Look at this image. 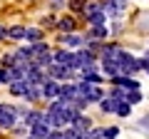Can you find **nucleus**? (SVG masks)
<instances>
[{
	"label": "nucleus",
	"instance_id": "2",
	"mask_svg": "<svg viewBox=\"0 0 149 139\" xmlns=\"http://www.w3.org/2000/svg\"><path fill=\"white\" fill-rule=\"evenodd\" d=\"M137 70H139V60H134L129 52H122V55H119V72L132 75V72H137Z\"/></svg>",
	"mask_w": 149,
	"mask_h": 139
},
{
	"label": "nucleus",
	"instance_id": "26",
	"mask_svg": "<svg viewBox=\"0 0 149 139\" xmlns=\"http://www.w3.org/2000/svg\"><path fill=\"white\" fill-rule=\"evenodd\" d=\"M3 38H8V30H5L3 25H0V40H3Z\"/></svg>",
	"mask_w": 149,
	"mask_h": 139
},
{
	"label": "nucleus",
	"instance_id": "4",
	"mask_svg": "<svg viewBox=\"0 0 149 139\" xmlns=\"http://www.w3.org/2000/svg\"><path fill=\"white\" fill-rule=\"evenodd\" d=\"M114 85L117 87H122V90H139V82L137 80H132V77H127V75H114Z\"/></svg>",
	"mask_w": 149,
	"mask_h": 139
},
{
	"label": "nucleus",
	"instance_id": "19",
	"mask_svg": "<svg viewBox=\"0 0 149 139\" xmlns=\"http://www.w3.org/2000/svg\"><path fill=\"white\" fill-rule=\"evenodd\" d=\"M57 27H60V30H65V32H70L74 27V20H72V17H62V20L57 22Z\"/></svg>",
	"mask_w": 149,
	"mask_h": 139
},
{
	"label": "nucleus",
	"instance_id": "25",
	"mask_svg": "<svg viewBox=\"0 0 149 139\" xmlns=\"http://www.w3.org/2000/svg\"><path fill=\"white\" fill-rule=\"evenodd\" d=\"M139 127H142V129H149V114H147V117H142V119H139Z\"/></svg>",
	"mask_w": 149,
	"mask_h": 139
},
{
	"label": "nucleus",
	"instance_id": "28",
	"mask_svg": "<svg viewBox=\"0 0 149 139\" xmlns=\"http://www.w3.org/2000/svg\"><path fill=\"white\" fill-rule=\"evenodd\" d=\"M27 139H35V137H27Z\"/></svg>",
	"mask_w": 149,
	"mask_h": 139
},
{
	"label": "nucleus",
	"instance_id": "1",
	"mask_svg": "<svg viewBox=\"0 0 149 139\" xmlns=\"http://www.w3.org/2000/svg\"><path fill=\"white\" fill-rule=\"evenodd\" d=\"M15 119H17V112L13 104H0V127L5 129L15 127Z\"/></svg>",
	"mask_w": 149,
	"mask_h": 139
},
{
	"label": "nucleus",
	"instance_id": "24",
	"mask_svg": "<svg viewBox=\"0 0 149 139\" xmlns=\"http://www.w3.org/2000/svg\"><path fill=\"white\" fill-rule=\"evenodd\" d=\"M114 137H117V129H114V127L104 129V139H114Z\"/></svg>",
	"mask_w": 149,
	"mask_h": 139
},
{
	"label": "nucleus",
	"instance_id": "7",
	"mask_svg": "<svg viewBox=\"0 0 149 139\" xmlns=\"http://www.w3.org/2000/svg\"><path fill=\"white\" fill-rule=\"evenodd\" d=\"M52 62H55V65H65V67L72 70V52H65V50H60V52L52 55Z\"/></svg>",
	"mask_w": 149,
	"mask_h": 139
},
{
	"label": "nucleus",
	"instance_id": "12",
	"mask_svg": "<svg viewBox=\"0 0 149 139\" xmlns=\"http://www.w3.org/2000/svg\"><path fill=\"white\" fill-rule=\"evenodd\" d=\"M100 99H102V90L97 85H90V90L85 95V102H100Z\"/></svg>",
	"mask_w": 149,
	"mask_h": 139
},
{
	"label": "nucleus",
	"instance_id": "21",
	"mask_svg": "<svg viewBox=\"0 0 149 139\" xmlns=\"http://www.w3.org/2000/svg\"><path fill=\"white\" fill-rule=\"evenodd\" d=\"M114 112H117V114H119V117H127V114H129V112H132V107H129L127 102H119L117 107H114Z\"/></svg>",
	"mask_w": 149,
	"mask_h": 139
},
{
	"label": "nucleus",
	"instance_id": "23",
	"mask_svg": "<svg viewBox=\"0 0 149 139\" xmlns=\"http://www.w3.org/2000/svg\"><path fill=\"white\" fill-rule=\"evenodd\" d=\"M87 139H104V129H95V132H90Z\"/></svg>",
	"mask_w": 149,
	"mask_h": 139
},
{
	"label": "nucleus",
	"instance_id": "3",
	"mask_svg": "<svg viewBox=\"0 0 149 139\" xmlns=\"http://www.w3.org/2000/svg\"><path fill=\"white\" fill-rule=\"evenodd\" d=\"M60 87L62 85H57L55 80H45L42 85H40V92H42V97H50V99H52V97H60Z\"/></svg>",
	"mask_w": 149,
	"mask_h": 139
},
{
	"label": "nucleus",
	"instance_id": "15",
	"mask_svg": "<svg viewBox=\"0 0 149 139\" xmlns=\"http://www.w3.org/2000/svg\"><path fill=\"white\" fill-rule=\"evenodd\" d=\"M107 32H109V30H107L104 25H95V27H92V30H90V38H97V40H104V38H107Z\"/></svg>",
	"mask_w": 149,
	"mask_h": 139
},
{
	"label": "nucleus",
	"instance_id": "5",
	"mask_svg": "<svg viewBox=\"0 0 149 139\" xmlns=\"http://www.w3.org/2000/svg\"><path fill=\"white\" fill-rule=\"evenodd\" d=\"M47 70H50V75H52L55 80H65V77L72 75V70L65 67V65H47Z\"/></svg>",
	"mask_w": 149,
	"mask_h": 139
},
{
	"label": "nucleus",
	"instance_id": "27",
	"mask_svg": "<svg viewBox=\"0 0 149 139\" xmlns=\"http://www.w3.org/2000/svg\"><path fill=\"white\" fill-rule=\"evenodd\" d=\"M142 60H144V62H149V52H147V55H144V57H142Z\"/></svg>",
	"mask_w": 149,
	"mask_h": 139
},
{
	"label": "nucleus",
	"instance_id": "6",
	"mask_svg": "<svg viewBox=\"0 0 149 139\" xmlns=\"http://www.w3.org/2000/svg\"><path fill=\"white\" fill-rule=\"evenodd\" d=\"M70 124H72V129H74V132H80V134H87V129H90V124H92V122H90L87 117H82V114H77V117H74Z\"/></svg>",
	"mask_w": 149,
	"mask_h": 139
},
{
	"label": "nucleus",
	"instance_id": "14",
	"mask_svg": "<svg viewBox=\"0 0 149 139\" xmlns=\"http://www.w3.org/2000/svg\"><path fill=\"white\" fill-rule=\"evenodd\" d=\"M40 38H42V32L37 30V27H25V40H30V42H40Z\"/></svg>",
	"mask_w": 149,
	"mask_h": 139
},
{
	"label": "nucleus",
	"instance_id": "20",
	"mask_svg": "<svg viewBox=\"0 0 149 139\" xmlns=\"http://www.w3.org/2000/svg\"><path fill=\"white\" fill-rule=\"evenodd\" d=\"M142 99V95H139L137 90H129L127 95H124V102H127V104H134V102H139Z\"/></svg>",
	"mask_w": 149,
	"mask_h": 139
},
{
	"label": "nucleus",
	"instance_id": "13",
	"mask_svg": "<svg viewBox=\"0 0 149 139\" xmlns=\"http://www.w3.org/2000/svg\"><path fill=\"white\" fill-rule=\"evenodd\" d=\"M119 102L117 99H112V97H102L100 99V107H102V112H114V107H117Z\"/></svg>",
	"mask_w": 149,
	"mask_h": 139
},
{
	"label": "nucleus",
	"instance_id": "22",
	"mask_svg": "<svg viewBox=\"0 0 149 139\" xmlns=\"http://www.w3.org/2000/svg\"><path fill=\"white\" fill-rule=\"evenodd\" d=\"M65 45L77 47V45H82V38H77V35H67V38H65Z\"/></svg>",
	"mask_w": 149,
	"mask_h": 139
},
{
	"label": "nucleus",
	"instance_id": "18",
	"mask_svg": "<svg viewBox=\"0 0 149 139\" xmlns=\"http://www.w3.org/2000/svg\"><path fill=\"white\" fill-rule=\"evenodd\" d=\"M87 20H90L92 25H102V22H104V10H100V13H92V15H87Z\"/></svg>",
	"mask_w": 149,
	"mask_h": 139
},
{
	"label": "nucleus",
	"instance_id": "8",
	"mask_svg": "<svg viewBox=\"0 0 149 139\" xmlns=\"http://www.w3.org/2000/svg\"><path fill=\"white\" fill-rule=\"evenodd\" d=\"M27 90H30V85H27L25 80H15V82H10V92H13L15 97H25Z\"/></svg>",
	"mask_w": 149,
	"mask_h": 139
},
{
	"label": "nucleus",
	"instance_id": "17",
	"mask_svg": "<svg viewBox=\"0 0 149 139\" xmlns=\"http://www.w3.org/2000/svg\"><path fill=\"white\" fill-rule=\"evenodd\" d=\"M8 38H13V40H22L25 38V27H10V30H8Z\"/></svg>",
	"mask_w": 149,
	"mask_h": 139
},
{
	"label": "nucleus",
	"instance_id": "10",
	"mask_svg": "<svg viewBox=\"0 0 149 139\" xmlns=\"http://www.w3.org/2000/svg\"><path fill=\"white\" fill-rule=\"evenodd\" d=\"M22 119H25V124H27V127H35V124L45 122L42 112H25V114H22Z\"/></svg>",
	"mask_w": 149,
	"mask_h": 139
},
{
	"label": "nucleus",
	"instance_id": "11",
	"mask_svg": "<svg viewBox=\"0 0 149 139\" xmlns=\"http://www.w3.org/2000/svg\"><path fill=\"white\" fill-rule=\"evenodd\" d=\"M30 132H32V137H35V139H45L50 134V124L40 122V124H35V127H30Z\"/></svg>",
	"mask_w": 149,
	"mask_h": 139
},
{
	"label": "nucleus",
	"instance_id": "9",
	"mask_svg": "<svg viewBox=\"0 0 149 139\" xmlns=\"http://www.w3.org/2000/svg\"><path fill=\"white\" fill-rule=\"evenodd\" d=\"M102 70H104V75L114 77V75H119V62H117V60H107V57H102Z\"/></svg>",
	"mask_w": 149,
	"mask_h": 139
},
{
	"label": "nucleus",
	"instance_id": "16",
	"mask_svg": "<svg viewBox=\"0 0 149 139\" xmlns=\"http://www.w3.org/2000/svg\"><path fill=\"white\" fill-rule=\"evenodd\" d=\"M13 82V67H0V85H10Z\"/></svg>",
	"mask_w": 149,
	"mask_h": 139
}]
</instances>
